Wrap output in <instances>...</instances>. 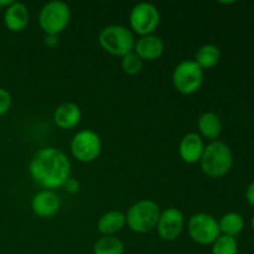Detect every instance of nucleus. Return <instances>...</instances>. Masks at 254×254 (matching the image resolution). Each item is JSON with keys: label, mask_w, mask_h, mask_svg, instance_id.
Returning a JSON list of instances; mask_svg holds the SVG:
<instances>
[{"label": "nucleus", "mask_w": 254, "mask_h": 254, "mask_svg": "<svg viewBox=\"0 0 254 254\" xmlns=\"http://www.w3.org/2000/svg\"><path fill=\"white\" fill-rule=\"evenodd\" d=\"M185 227V216L176 207H168L160 212L156 231L159 237L166 242L178 240Z\"/></svg>", "instance_id": "10"}, {"label": "nucleus", "mask_w": 254, "mask_h": 254, "mask_svg": "<svg viewBox=\"0 0 254 254\" xmlns=\"http://www.w3.org/2000/svg\"><path fill=\"white\" fill-rule=\"evenodd\" d=\"M44 42L49 49H54L59 45V36L57 35H45Z\"/></svg>", "instance_id": "25"}, {"label": "nucleus", "mask_w": 254, "mask_h": 254, "mask_svg": "<svg viewBox=\"0 0 254 254\" xmlns=\"http://www.w3.org/2000/svg\"><path fill=\"white\" fill-rule=\"evenodd\" d=\"M246 198H247L248 203L254 207V181H252L246 189Z\"/></svg>", "instance_id": "26"}, {"label": "nucleus", "mask_w": 254, "mask_h": 254, "mask_svg": "<svg viewBox=\"0 0 254 254\" xmlns=\"http://www.w3.org/2000/svg\"><path fill=\"white\" fill-rule=\"evenodd\" d=\"M29 174L34 183L44 190L55 191L64 188V183L71 178V161L62 150L46 146L32 156Z\"/></svg>", "instance_id": "1"}, {"label": "nucleus", "mask_w": 254, "mask_h": 254, "mask_svg": "<svg viewBox=\"0 0 254 254\" xmlns=\"http://www.w3.org/2000/svg\"><path fill=\"white\" fill-rule=\"evenodd\" d=\"M197 129L201 138L215 141L217 140L222 131V121L213 112H205L198 117Z\"/></svg>", "instance_id": "17"}, {"label": "nucleus", "mask_w": 254, "mask_h": 254, "mask_svg": "<svg viewBox=\"0 0 254 254\" xmlns=\"http://www.w3.org/2000/svg\"><path fill=\"white\" fill-rule=\"evenodd\" d=\"M64 189L68 193H72V195H73V193H77L79 191V183L76 180V179L69 178L68 180H67L66 183H64Z\"/></svg>", "instance_id": "24"}, {"label": "nucleus", "mask_w": 254, "mask_h": 254, "mask_svg": "<svg viewBox=\"0 0 254 254\" xmlns=\"http://www.w3.org/2000/svg\"><path fill=\"white\" fill-rule=\"evenodd\" d=\"M212 254H238V243L235 237L221 235L211 245Z\"/></svg>", "instance_id": "21"}, {"label": "nucleus", "mask_w": 254, "mask_h": 254, "mask_svg": "<svg viewBox=\"0 0 254 254\" xmlns=\"http://www.w3.org/2000/svg\"><path fill=\"white\" fill-rule=\"evenodd\" d=\"M203 72L193 60H185L176 64L173 71V84L181 94H193L203 83Z\"/></svg>", "instance_id": "6"}, {"label": "nucleus", "mask_w": 254, "mask_h": 254, "mask_svg": "<svg viewBox=\"0 0 254 254\" xmlns=\"http://www.w3.org/2000/svg\"><path fill=\"white\" fill-rule=\"evenodd\" d=\"M133 51L143 61H154L163 56L165 51V42L155 34L139 36V39L135 40Z\"/></svg>", "instance_id": "13"}, {"label": "nucleus", "mask_w": 254, "mask_h": 254, "mask_svg": "<svg viewBox=\"0 0 254 254\" xmlns=\"http://www.w3.org/2000/svg\"><path fill=\"white\" fill-rule=\"evenodd\" d=\"M71 21V7L61 0L46 2L39 12V25L45 35H57L66 30Z\"/></svg>", "instance_id": "5"}, {"label": "nucleus", "mask_w": 254, "mask_h": 254, "mask_svg": "<svg viewBox=\"0 0 254 254\" xmlns=\"http://www.w3.org/2000/svg\"><path fill=\"white\" fill-rule=\"evenodd\" d=\"M93 254H124V243L117 236H102L94 242Z\"/></svg>", "instance_id": "20"}, {"label": "nucleus", "mask_w": 254, "mask_h": 254, "mask_svg": "<svg viewBox=\"0 0 254 254\" xmlns=\"http://www.w3.org/2000/svg\"><path fill=\"white\" fill-rule=\"evenodd\" d=\"M205 146V141L200 134L196 131H190L181 138L179 144V155L186 164L200 163Z\"/></svg>", "instance_id": "12"}, {"label": "nucleus", "mask_w": 254, "mask_h": 254, "mask_svg": "<svg viewBox=\"0 0 254 254\" xmlns=\"http://www.w3.org/2000/svg\"><path fill=\"white\" fill-rule=\"evenodd\" d=\"M221 60V50L220 47L216 46L213 44H205L195 54V59L193 61L197 64L202 71L205 69H211L218 64Z\"/></svg>", "instance_id": "18"}, {"label": "nucleus", "mask_w": 254, "mask_h": 254, "mask_svg": "<svg viewBox=\"0 0 254 254\" xmlns=\"http://www.w3.org/2000/svg\"><path fill=\"white\" fill-rule=\"evenodd\" d=\"M12 2V0H0V9H6L10 4Z\"/></svg>", "instance_id": "27"}, {"label": "nucleus", "mask_w": 254, "mask_h": 254, "mask_svg": "<svg viewBox=\"0 0 254 254\" xmlns=\"http://www.w3.org/2000/svg\"><path fill=\"white\" fill-rule=\"evenodd\" d=\"M126 226V213L117 210L103 213L97 222V228L102 236H117Z\"/></svg>", "instance_id": "16"}, {"label": "nucleus", "mask_w": 254, "mask_h": 254, "mask_svg": "<svg viewBox=\"0 0 254 254\" xmlns=\"http://www.w3.org/2000/svg\"><path fill=\"white\" fill-rule=\"evenodd\" d=\"M61 207L59 195L52 190H41L31 200V210L37 217L51 218L57 215Z\"/></svg>", "instance_id": "11"}, {"label": "nucleus", "mask_w": 254, "mask_h": 254, "mask_svg": "<svg viewBox=\"0 0 254 254\" xmlns=\"http://www.w3.org/2000/svg\"><path fill=\"white\" fill-rule=\"evenodd\" d=\"M82 119V111L73 102H64L54 111V122L61 129H73Z\"/></svg>", "instance_id": "15"}, {"label": "nucleus", "mask_w": 254, "mask_h": 254, "mask_svg": "<svg viewBox=\"0 0 254 254\" xmlns=\"http://www.w3.org/2000/svg\"><path fill=\"white\" fill-rule=\"evenodd\" d=\"M11 104H12L11 94L9 93L7 89L0 87V117L5 116V114L10 111Z\"/></svg>", "instance_id": "23"}, {"label": "nucleus", "mask_w": 254, "mask_h": 254, "mask_svg": "<svg viewBox=\"0 0 254 254\" xmlns=\"http://www.w3.org/2000/svg\"><path fill=\"white\" fill-rule=\"evenodd\" d=\"M160 212V206L154 200H139L126 213L127 226L135 233H148L158 225Z\"/></svg>", "instance_id": "4"}, {"label": "nucleus", "mask_w": 254, "mask_h": 254, "mask_svg": "<svg viewBox=\"0 0 254 254\" xmlns=\"http://www.w3.org/2000/svg\"><path fill=\"white\" fill-rule=\"evenodd\" d=\"M186 227L191 240L201 246H211L221 236L218 221L210 213L192 215L189 218Z\"/></svg>", "instance_id": "9"}, {"label": "nucleus", "mask_w": 254, "mask_h": 254, "mask_svg": "<svg viewBox=\"0 0 254 254\" xmlns=\"http://www.w3.org/2000/svg\"><path fill=\"white\" fill-rule=\"evenodd\" d=\"M143 66L144 61L134 51L129 52L121 59L122 69L129 76H135V74L140 73Z\"/></svg>", "instance_id": "22"}, {"label": "nucleus", "mask_w": 254, "mask_h": 254, "mask_svg": "<svg viewBox=\"0 0 254 254\" xmlns=\"http://www.w3.org/2000/svg\"><path fill=\"white\" fill-rule=\"evenodd\" d=\"M252 228H253V232H254V215H253V217H252Z\"/></svg>", "instance_id": "28"}, {"label": "nucleus", "mask_w": 254, "mask_h": 254, "mask_svg": "<svg viewBox=\"0 0 254 254\" xmlns=\"http://www.w3.org/2000/svg\"><path fill=\"white\" fill-rule=\"evenodd\" d=\"M201 170L208 178L218 179L230 173L233 166V153L230 146L220 140L210 141L200 159Z\"/></svg>", "instance_id": "2"}, {"label": "nucleus", "mask_w": 254, "mask_h": 254, "mask_svg": "<svg viewBox=\"0 0 254 254\" xmlns=\"http://www.w3.org/2000/svg\"><path fill=\"white\" fill-rule=\"evenodd\" d=\"M98 42L107 54L122 59L134 50L135 36L129 27L113 24L103 27L99 31Z\"/></svg>", "instance_id": "3"}, {"label": "nucleus", "mask_w": 254, "mask_h": 254, "mask_svg": "<svg viewBox=\"0 0 254 254\" xmlns=\"http://www.w3.org/2000/svg\"><path fill=\"white\" fill-rule=\"evenodd\" d=\"M160 24V12L151 2L141 1L134 5L129 14V29L133 34L145 36L155 32Z\"/></svg>", "instance_id": "7"}, {"label": "nucleus", "mask_w": 254, "mask_h": 254, "mask_svg": "<svg viewBox=\"0 0 254 254\" xmlns=\"http://www.w3.org/2000/svg\"><path fill=\"white\" fill-rule=\"evenodd\" d=\"M218 226H220L221 235L230 236V237H235L240 235L245 228L246 222L245 218L241 213L238 212H227L221 217L218 221Z\"/></svg>", "instance_id": "19"}, {"label": "nucleus", "mask_w": 254, "mask_h": 254, "mask_svg": "<svg viewBox=\"0 0 254 254\" xmlns=\"http://www.w3.org/2000/svg\"><path fill=\"white\" fill-rule=\"evenodd\" d=\"M2 21L5 27L11 32H20L26 29L30 21L29 9L25 4L19 1H12L4 10Z\"/></svg>", "instance_id": "14"}, {"label": "nucleus", "mask_w": 254, "mask_h": 254, "mask_svg": "<svg viewBox=\"0 0 254 254\" xmlns=\"http://www.w3.org/2000/svg\"><path fill=\"white\" fill-rule=\"evenodd\" d=\"M71 153L79 163L88 164L97 160L102 153V139L92 129L77 131L71 140Z\"/></svg>", "instance_id": "8"}]
</instances>
